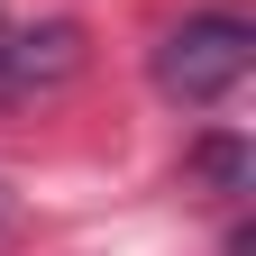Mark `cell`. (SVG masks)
<instances>
[{
	"label": "cell",
	"mask_w": 256,
	"mask_h": 256,
	"mask_svg": "<svg viewBox=\"0 0 256 256\" xmlns=\"http://www.w3.org/2000/svg\"><path fill=\"white\" fill-rule=\"evenodd\" d=\"M82 74V28L37 18V28H0V101H37Z\"/></svg>",
	"instance_id": "7a4b0ae2"
},
{
	"label": "cell",
	"mask_w": 256,
	"mask_h": 256,
	"mask_svg": "<svg viewBox=\"0 0 256 256\" xmlns=\"http://www.w3.org/2000/svg\"><path fill=\"white\" fill-rule=\"evenodd\" d=\"M0 220H10V202H0Z\"/></svg>",
	"instance_id": "3957f363"
},
{
	"label": "cell",
	"mask_w": 256,
	"mask_h": 256,
	"mask_svg": "<svg viewBox=\"0 0 256 256\" xmlns=\"http://www.w3.org/2000/svg\"><path fill=\"white\" fill-rule=\"evenodd\" d=\"M247 64H256V28L247 18H183L156 46V92L183 101V110H210V101H229L247 82Z\"/></svg>",
	"instance_id": "6da1fadb"
}]
</instances>
